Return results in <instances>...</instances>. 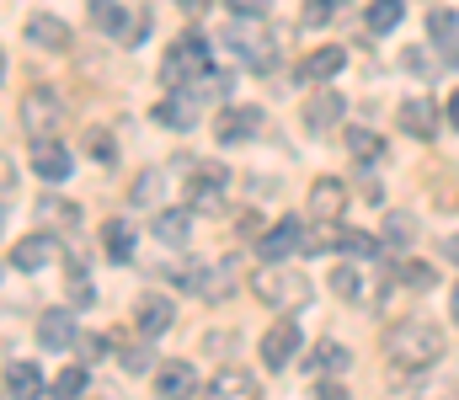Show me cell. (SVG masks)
<instances>
[{"instance_id":"obj_1","label":"cell","mask_w":459,"mask_h":400,"mask_svg":"<svg viewBox=\"0 0 459 400\" xmlns=\"http://www.w3.org/2000/svg\"><path fill=\"white\" fill-rule=\"evenodd\" d=\"M385 353H390V363H395V369H406V374L433 369V363H438V353H444V331H438L433 320H422V315L395 320V326L385 331Z\"/></svg>"},{"instance_id":"obj_2","label":"cell","mask_w":459,"mask_h":400,"mask_svg":"<svg viewBox=\"0 0 459 400\" xmlns=\"http://www.w3.org/2000/svg\"><path fill=\"white\" fill-rule=\"evenodd\" d=\"M251 288H256V299L273 304V310H305V299H310V277L294 272V267H283V262L256 267Z\"/></svg>"},{"instance_id":"obj_3","label":"cell","mask_w":459,"mask_h":400,"mask_svg":"<svg viewBox=\"0 0 459 400\" xmlns=\"http://www.w3.org/2000/svg\"><path fill=\"white\" fill-rule=\"evenodd\" d=\"M204 70H209V43H204V32H182V38L171 43L166 64H160V86H166V91H182V86H193Z\"/></svg>"},{"instance_id":"obj_4","label":"cell","mask_w":459,"mask_h":400,"mask_svg":"<svg viewBox=\"0 0 459 400\" xmlns=\"http://www.w3.org/2000/svg\"><path fill=\"white\" fill-rule=\"evenodd\" d=\"M262 21H267V16H230V27H225V43L251 64V70H256V75H267V70L278 64V59H273L278 43L262 32Z\"/></svg>"},{"instance_id":"obj_5","label":"cell","mask_w":459,"mask_h":400,"mask_svg":"<svg viewBox=\"0 0 459 400\" xmlns=\"http://www.w3.org/2000/svg\"><path fill=\"white\" fill-rule=\"evenodd\" d=\"M59 123H65V102H59L54 91H27V97H22V129L32 133V139L54 133Z\"/></svg>"},{"instance_id":"obj_6","label":"cell","mask_w":459,"mask_h":400,"mask_svg":"<svg viewBox=\"0 0 459 400\" xmlns=\"http://www.w3.org/2000/svg\"><path fill=\"white\" fill-rule=\"evenodd\" d=\"M70 149L54 139V133H43V139H32V171L48 182V187H59V182H70Z\"/></svg>"},{"instance_id":"obj_7","label":"cell","mask_w":459,"mask_h":400,"mask_svg":"<svg viewBox=\"0 0 459 400\" xmlns=\"http://www.w3.org/2000/svg\"><path fill=\"white\" fill-rule=\"evenodd\" d=\"M299 246H305V219H294V214H289V219H278V225H273V230L256 241L262 262H289Z\"/></svg>"},{"instance_id":"obj_8","label":"cell","mask_w":459,"mask_h":400,"mask_svg":"<svg viewBox=\"0 0 459 400\" xmlns=\"http://www.w3.org/2000/svg\"><path fill=\"white\" fill-rule=\"evenodd\" d=\"M225 166H214V160H204V166H193V182H187V203L204 214V209H220L225 203Z\"/></svg>"},{"instance_id":"obj_9","label":"cell","mask_w":459,"mask_h":400,"mask_svg":"<svg viewBox=\"0 0 459 400\" xmlns=\"http://www.w3.org/2000/svg\"><path fill=\"white\" fill-rule=\"evenodd\" d=\"M294 353H299V326L283 315V320H278V326L262 336V363L278 374V369H289V363H294Z\"/></svg>"},{"instance_id":"obj_10","label":"cell","mask_w":459,"mask_h":400,"mask_svg":"<svg viewBox=\"0 0 459 400\" xmlns=\"http://www.w3.org/2000/svg\"><path fill=\"white\" fill-rule=\"evenodd\" d=\"M256 133H262V107H230V113L214 118V139L220 144H246Z\"/></svg>"},{"instance_id":"obj_11","label":"cell","mask_w":459,"mask_h":400,"mask_svg":"<svg viewBox=\"0 0 459 400\" xmlns=\"http://www.w3.org/2000/svg\"><path fill=\"white\" fill-rule=\"evenodd\" d=\"M347 209V187L342 176H321L316 187H310V219H321V225H337Z\"/></svg>"},{"instance_id":"obj_12","label":"cell","mask_w":459,"mask_h":400,"mask_svg":"<svg viewBox=\"0 0 459 400\" xmlns=\"http://www.w3.org/2000/svg\"><path fill=\"white\" fill-rule=\"evenodd\" d=\"M22 32H27V43H38V48H54V54L70 48V27H65L59 16H48V11H32Z\"/></svg>"},{"instance_id":"obj_13","label":"cell","mask_w":459,"mask_h":400,"mask_svg":"<svg viewBox=\"0 0 459 400\" xmlns=\"http://www.w3.org/2000/svg\"><path fill=\"white\" fill-rule=\"evenodd\" d=\"M401 129L411 133V139H433V133H438V107H433V97H406V102H401Z\"/></svg>"},{"instance_id":"obj_14","label":"cell","mask_w":459,"mask_h":400,"mask_svg":"<svg viewBox=\"0 0 459 400\" xmlns=\"http://www.w3.org/2000/svg\"><path fill=\"white\" fill-rule=\"evenodd\" d=\"M54 257H59V241L54 235H27V241L11 246V267H22V272H38V267H48Z\"/></svg>"},{"instance_id":"obj_15","label":"cell","mask_w":459,"mask_h":400,"mask_svg":"<svg viewBox=\"0 0 459 400\" xmlns=\"http://www.w3.org/2000/svg\"><path fill=\"white\" fill-rule=\"evenodd\" d=\"M38 342H43V353H65V347L75 342V320H70V310H43V320H38Z\"/></svg>"},{"instance_id":"obj_16","label":"cell","mask_w":459,"mask_h":400,"mask_svg":"<svg viewBox=\"0 0 459 400\" xmlns=\"http://www.w3.org/2000/svg\"><path fill=\"white\" fill-rule=\"evenodd\" d=\"M193 214H198L193 203H187V209H166V214H155V235H160L166 246H187V241H193Z\"/></svg>"},{"instance_id":"obj_17","label":"cell","mask_w":459,"mask_h":400,"mask_svg":"<svg viewBox=\"0 0 459 400\" xmlns=\"http://www.w3.org/2000/svg\"><path fill=\"white\" fill-rule=\"evenodd\" d=\"M139 336H160L171 320H177V310H171V299H160V294H150V299H139Z\"/></svg>"},{"instance_id":"obj_18","label":"cell","mask_w":459,"mask_h":400,"mask_svg":"<svg viewBox=\"0 0 459 400\" xmlns=\"http://www.w3.org/2000/svg\"><path fill=\"white\" fill-rule=\"evenodd\" d=\"M155 390L160 396H193L198 390V369L193 363H160L155 369Z\"/></svg>"},{"instance_id":"obj_19","label":"cell","mask_w":459,"mask_h":400,"mask_svg":"<svg viewBox=\"0 0 459 400\" xmlns=\"http://www.w3.org/2000/svg\"><path fill=\"white\" fill-rule=\"evenodd\" d=\"M337 118H342V97H337V91H316V97L305 102V129L321 133V129H332Z\"/></svg>"},{"instance_id":"obj_20","label":"cell","mask_w":459,"mask_h":400,"mask_svg":"<svg viewBox=\"0 0 459 400\" xmlns=\"http://www.w3.org/2000/svg\"><path fill=\"white\" fill-rule=\"evenodd\" d=\"M209 390H214V396H225V400H251V396H256V379H251L246 369H220Z\"/></svg>"},{"instance_id":"obj_21","label":"cell","mask_w":459,"mask_h":400,"mask_svg":"<svg viewBox=\"0 0 459 400\" xmlns=\"http://www.w3.org/2000/svg\"><path fill=\"white\" fill-rule=\"evenodd\" d=\"M43 390V374L32 363H5V396L22 400V396H38Z\"/></svg>"},{"instance_id":"obj_22","label":"cell","mask_w":459,"mask_h":400,"mask_svg":"<svg viewBox=\"0 0 459 400\" xmlns=\"http://www.w3.org/2000/svg\"><path fill=\"white\" fill-rule=\"evenodd\" d=\"M230 288H235V262H220V267H204V283H198V299L220 304Z\"/></svg>"},{"instance_id":"obj_23","label":"cell","mask_w":459,"mask_h":400,"mask_svg":"<svg viewBox=\"0 0 459 400\" xmlns=\"http://www.w3.org/2000/svg\"><path fill=\"white\" fill-rule=\"evenodd\" d=\"M342 64H347V48H321V54H310V59L299 64V75H305V81H332Z\"/></svg>"},{"instance_id":"obj_24","label":"cell","mask_w":459,"mask_h":400,"mask_svg":"<svg viewBox=\"0 0 459 400\" xmlns=\"http://www.w3.org/2000/svg\"><path fill=\"white\" fill-rule=\"evenodd\" d=\"M86 11H91V27H102V32H117V38H128V27H134V21L123 16V5H117V0H91Z\"/></svg>"},{"instance_id":"obj_25","label":"cell","mask_w":459,"mask_h":400,"mask_svg":"<svg viewBox=\"0 0 459 400\" xmlns=\"http://www.w3.org/2000/svg\"><path fill=\"white\" fill-rule=\"evenodd\" d=\"M347 363H352V358H347L342 342H321V347L310 353V374H316V379H321V374H342Z\"/></svg>"},{"instance_id":"obj_26","label":"cell","mask_w":459,"mask_h":400,"mask_svg":"<svg viewBox=\"0 0 459 400\" xmlns=\"http://www.w3.org/2000/svg\"><path fill=\"white\" fill-rule=\"evenodd\" d=\"M390 277H395L401 288H417V294L438 283V272H433V267H428V262H401V267H390Z\"/></svg>"},{"instance_id":"obj_27","label":"cell","mask_w":459,"mask_h":400,"mask_svg":"<svg viewBox=\"0 0 459 400\" xmlns=\"http://www.w3.org/2000/svg\"><path fill=\"white\" fill-rule=\"evenodd\" d=\"M347 155L352 160H379L385 144H379V133H368V129H347Z\"/></svg>"},{"instance_id":"obj_28","label":"cell","mask_w":459,"mask_h":400,"mask_svg":"<svg viewBox=\"0 0 459 400\" xmlns=\"http://www.w3.org/2000/svg\"><path fill=\"white\" fill-rule=\"evenodd\" d=\"M428 32H433V43H455L459 38V11H428Z\"/></svg>"},{"instance_id":"obj_29","label":"cell","mask_w":459,"mask_h":400,"mask_svg":"<svg viewBox=\"0 0 459 400\" xmlns=\"http://www.w3.org/2000/svg\"><path fill=\"white\" fill-rule=\"evenodd\" d=\"M411 241H417V225H411L406 214H390V219H385V246L401 251V246H411Z\"/></svg>"},{"instance_id":"obj_30","label":"cell","mask_w":459,"mask_h":400,"mask_svg":"<svg viewBox=\"0 0 459 400\" xmlns=\"http://www.w3.org/2000/svg\"><path fill=\"white\" fill-rule=\"evenodd\" d=\"M401 11H406L401 0H374V5H368V27H374V32H390V27L401 21Z\"/></svg>"},{"instance_id":"obj_31","label":"cell","mask_w":459,"mask_h":400,"mask_svg":"<svg viewBox=\"0 0 459 400\" xmlns=\"http://www.w3.org/2000/svg\"><path fill=\"white\" fill-rule=\"evenodd\" d=\"M108 251H113L117 262H128V257H134V230H128L123 219H108Z\"/></svg>"},{"instance_id":"obj_32","label":"cell","mask_w":459,"mask_h":400,"mask_svg":"<svg viewBox=\"0 0 459 400\" xmlns=\"http://www.w3.org/2000/svg\"><path fill=\"white\" fill-rule=\"evenodd\" d=\"M401 64H406L411 75H422V81H433V75H438V64L428 59V48H406V54H401Z\"/></svg>"},{"instance_id":"obj_33","label":"cell","mask_w":459,"mask_h":400,"mask_svg":"<svg viewBox=\"0 0 459 400\" xmlns=\"http://www.w3.org/2000/svg\"><path fill=\"white\" fill-rule=\"evenodd\" d=\"M332 288H337L342 299H363V277H358L352 267H337V272H332Z\"/></svg>"},{"instance_id":"obj_34","label":"cell","mask_w":459,"mask_h":400,"mask_svg":"<svg viewBox=\"0 0 459 400\" xmlns=\"http://www.w3.org/2000/svg\"><path fill=\"white\" fill-rule=\"evenodd\" d=\"M128 198H134V203H155V198H160V171H144Z\"/></svg>"},{"instance_id":"obj_35","label":"cell","mask_w":459,"mask_h":400,"mask_svg":"<svg viewBox=\"0 0 459 400\" xmlns=\"http://www.w3.org/2000/svg\"><path fill=\"white\" fill-rule=\"evenodd\" d=\"M81 390H86V369H59L54 396H81Z\"/></svg>"},{"instance_id":"obj_36","label":"cell","mask_w":459,"mask_h":400,"mask_svg":"<svg viewBox=\"0 0 459 400\" xmlns=\"http://www.w3.org/2000/svg\"><path fill=\"white\" fill-rule=\"evenodd\" d=\"M337 16V0H305V27H321Z\"/></svg>"},{"instance_id":"obj_37","label":"cell","mask_w":459,"mask_h":400,"mask_svg":"<svg viewBox=\"0 0 459 400\" xmlns=\"http://www.w3.org/2000/svg\"><path fill=\"white\" fill-rule=\"evenodd\" d=\"M38 214H43V219H65V225H75V219H81V214H75V203H59V198H48Z\"/></svg>"},{"instance_id":"obj_38","label":"cell","mask_w":459,"mask_h":400,"mask_svg":"<svg viewBox=\"0 0 459 400\" xmlns=\"http://www.w3.org/2000/svg\"><path fill=\"white\" fill-rule=\"evenodd\" d=\"M91 160H102V166H113L117 160V144L108 139V133H91Z\"/></svg>"},{"instance_id":"obj_39","label":"cell","mask_w":459,"mask_h":400,"mask_svg":"<svg viewBox=\"0 0 459 400\" xmlns=\"http://www.w3.org/2000/svg\"><path fill=\"white\" fill-rule=\"evenodd\" d=\"M273 0H230V16H267Z\"/></svg>"},{"instance_id":"obj_40","label":"cell","mask_w":459,"mask_h":400,"mask_svg":"<svg viewBox=\"0 0 459 400\" xmlns=\"http://www.w3.org/2000/svg\"><path fill=\"white\" fill-rule=\"evenodd\" d=\"M123 369H128V374H144V369H150V347H128V353H123Z\"/></svg>"},{"instance_id":"obj_41","label":"cell","mask_w":459,"mask_h":400,"mask_svg":"<svg viewBox=\"0 0 459 400\" xmlns=\"http://www.w3.org/2000/svg\"><path fill=\"white\" fill-rule=\"evenodd\" d=\"M342 246L352 257H374V241H368V235H342Z\"/></svg>"},{"instance_id":"obj_42","label":"cell","mask_w":459,"mask_h":400,"mask_svg":"<svg viewBox=\"0 0 459 400\" xmlns=\"http://www.w3.org/2000/svg\"><path fill=\"white\" fill-rule=\"evenodd\" d=\"M108 347H113L108 336H86V358H108Z\"/></svg>"},{"instance_id":"obj_43","label":"cell","mask_w":459,"mask_h":400,"mask_svg":"<svg viewBox=\"0 0 459 400\" xmlns=\"http://www.w3.org/2000/svg\"><path fill=\"white\" fill-rule=\"evenodd\" d=\"M316 396H321V400H347V390H342V385H332V379H321V385H316Z\"/></svg>"},{"instance_id":"obj_44","label":"cell","mask_w":459,"mask_h":400,"mask_svg":"<svg viewBox=\"0 0 459 400\" xmlns=\"http://www.w3.org/2000/svg\"><path fill=\"white\" fill-rule=\"evenodd\" d=\"M444 257H449V262L459 267V235H449V241H444Z\"/></svg>"},{"instance_id":"obj_45","label":"cell","mask_w":459,"mask_h":400,"mask_svg":"<svg viewBox=\"0 0 459 400\" xmlns=\"http://www.w3.org/2000/svg\"><path fill=\"white\" fill-rule=\"evenodd\" d=\"M177 5H182V11H193V16H198V11H209V0H177Z\"/></svg>"},{"instance_id":"obj_46","label":"cell","mask_w":459,"mask_h":400,"mask_svg":"<svg viewBox=\"0 0 459 400\" xmlns=\"http://www.w3.org/2000/svg\"><path fill=\"white\" fill-rule=\"evenodd\" d=\"M449 123L459 129V91H449Z\"/></svg>"},{"instance_id":"obj_47","label":"cell","mask_w":459,"mask_h":400,"mask_svg":"<svg viewBox=\"0 0 459 400\" xmlns=\"http://www.w3.org/2000/svg\"><path fill=\"white\" fill-rule=\"evenodd\" d=\"M444 59H449V64H455V70H459V38H455V43H449V54H444Z\"/></svg>"},{"instance_id":"obj_48","label":"cell","mask_w":459,"mask_h":400,"mask_svg":"<svg viewBox=\"0 0 459 400\" xmlns=\"http://www.w3.org/2000/svg\"><path fill=\"white\" fill-rule=\"evenodd\" d=\"M449 310H455V326H459V288H455V299H449Z\"/></svg>"}]
</instances>
